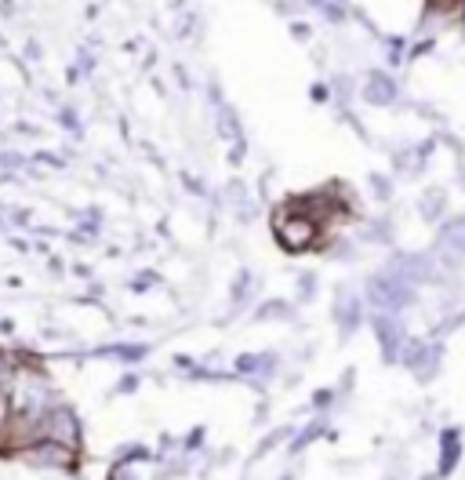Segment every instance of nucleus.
<instances>
[{"mask_svg": "<svg viewBox=\"0 0 465 480\" xmlns=\"http://www.w3.org/2000/svg\"><path fill=\"white\" fill-rule=\"evenodd\" d=\"M4 426H8V400L0 397V433H4Z\"/></svg>", "mask_w": 465, "mask_h": 480, "instance_id": "obj_1", "label": "nucleus"}]
</instances>
